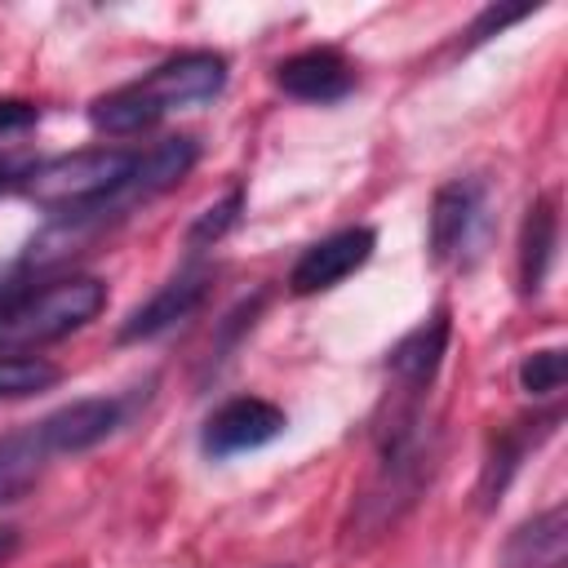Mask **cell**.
<instances>
[{
  "label": "cell",
  "mask_w": 568,
  "mask_h": 568,
  "mask_svg": "<svg viewBox=\"0 0 568 568\" xmlns=\"http://www.w3.org/2000/svg\"><path fill=\"white\" fill-rule=\"evenodd\" d=\"M222 84H226V58L209 53V49H191V53H178V58L160 62L142 80L98 98L89 120H93L98 133H115V138L142 133L169 111H182V106L217 98Z\"/></svg>",
  "instance_id": "1"
},
{
  "label": "cell",
  "mask_w": 568,
  "mask_h": 568,
  "mask_svg": "<svg viewBox=\"0 0 568 568\" xmlns=\"http://www.w3.org/2000/svg\"><path fill=\"white\" fill-rule=\"evenodd\" d=\"M133 164H138V151L93 146V151H75V155H58L49 164H36L22 178V191L40 209H53V213L106 217V204L115 195H124Z\"/></svg>",
  "instance_id": "2"
},
{
  "label": "cell",
  "mask_w": 568,
  "mask_h": 568,
  "mask_svg": "<svg viewBox=\"0 0 568 568\" xmlns=\"http://www.w3.org/2000/svg\"><path fill=\"white\" fill-rule=\"evenodd\" d=\"M106 306V284L98 275H62L53 284L13 293L0 302V351H22V346H44L58 342Z\"/></svg>",
  "instance_id": "3"
},
{
  "label": "cell",
  "mask_w": 568,
  "mask_h": 568,
  "mask_svg": "<svg viewBox=\"0 0 568 568\" xmlns=\"http://www.w3.org/2000/svg\"><path fill=\"white\" fill-rule=\"evenodd\" d=\"M493 235V204L479 178H453L435 191L430 204V257L439 266L470 271Z\"/></svg>",
  "instance_id": "4"
},
{
  "label": "cell",
  "mask_w": 568,
  "mask_h": 568,
  "mask_svg": "<svg viewBox=\"0 0 568 568\" xmlns=\"http://www.w3.org/2000/svg\"><path fill=\"white\" fill-rule=\"evenodd\" d=\"M288 426L284 408L262 399V395H235L226 399L209 422H204V435H200V448L209 457H235V453H253L271 439H280Z\"/></svg>",
  "instance_id": "5"
},
{
  "label": "cell",
  "mask_w": 568,
  "mask_h": 568,
  "mask_svg": "<svg viewBox=\"0 0 568 568\" xmlns=\"http://www.w3.org/2000/svg\"><path fill=\"white\" fill-rule=\"evenodd\" d=\"M377 248V231L373 226H346V231H333L324 240H315L288 271V288L297 297H311V293H324L333 284H342L346 275H355Z\"/></svg>",
  "instance_id": "6"
},
{
  "label": "cell",
  "mask_w": 568,
  "mask_h": 568,
  "mask_svg": "<svg viewBox=\"0 0 568 568\" xmlns=\"http://www.w3.org/2000/svg\"><path fill=\"white\" fill-rule=\"evenodd\" d=\"M124 422V399L115 395H89V399H71L62 408H53L49 417L36 422L44 448L58 453H84L93 444H102L115 426Z\"/></svg>",
  "instance_id": "7"
},
{
  "label": "cell",
  "mask_w": 568,
  "mask_h": 568,
  "mask_svg": "<svg viewBox=\"0 0 568 568\" xmlns=\"http://www.w3.org/2000/svg\"><path fill=\"white\" fill-rule=\"evenodd\" d=\"M275 84L297 98V102H342L351 89H355V67L346 62L342 49L333 44H315V49H302L293 58H284L275 67Z\"/></svg>",
  "instance_id": "8"
},
{
  "label": "cell",
  "mask_w": 568,
  "mask_h": 568,
  "mask_svg": "<svg viewBox=\"0 0 568 568\" xmlns=\"http://www.w3.org/2000/svg\"><path fill=\"white\" fill-rule=\"evenodd\" d=\"M448 333H453V324H448V311L439 306L430 320H422L413 333H404V337L395 342L386 368H390V377H395V386H399L404 399H422V395H426V386L435 382V373H439V364H444Z\"/></svg>",
  "instance_id": "9"
},
{
  "label": "cell",
  "mask_w": 568,
  "mask_h": 568,
  "mask_svg": "<svg viewBox=\"0 0 568 568\" xmlns=\"http://www.w3.org/2000/svg\"><path fill=\"white\" fill-rule=\"evenodd\" d=\"M209 266H186V271H178L151 302H142L129 320H124V328H120V342H146V337H155V333H164V328H173L178 320H186L200 302H204V293H209Z\"/></svg>",
  "instance_id": "10"
},
{
  "label": "cell",
  "mask_w": 568,
  "mask_h": 568,
  "mask_svg": "<svg viewBox=\"0 0 568 568\" xmlns=\"http://www.w3.org/2000/svg\"><path fill=\"white\" fill-rule=\"evenodd\" d=\"M564 559H568V510L564 506H550L524 519L501 546V568H564Z\"/></svg>",
  "instance_id": "11"
},
{
  "label": "cell",
  "mask_w": 568,
  "mask_h": 568,
  "mask_svg": "<svg viewBox=\"0 0 568 568\" xmlns=\"http://www.w3.org/2000/svg\"><path fill=\"white\" fill-rule=\"evenodd\" d=\"M555 422H559V408L537 417V422H515V426L497 430V439L488 448V462H484V475H479V501L484 506H493L506 493V484L515 479V470L528 457V448H537V439H546L555 430Z\"/></svg>",
  "instance_id": "12"
},
{
  "label": "cell",
  "mask_w": 568,
  "mask_h": 568,
  "mask_svg": "<svg viewBox=\"0 0 568 568\" xmlns=\"http://www.w3.org/2000/svg\"><path fill=\"white\" fill-rule=\"evenodd\" d=\"M195 160H200V142H195V138H186V133H182V138H164L160 146H151L146 155H138L124 195H129V200H151V195L178 186V182L195 169Z\"/></svg>",
  "instance_id": "13"
},
{
  "label": "cell",
  "mask_w": 568,
  "mask_h": 568,
  "mask_svg": "<svg viewBox=\"0 0 568 568\" xmlns=\"http://www.w3.org/2000/svg\"><path fill=\"white\" fill-rule=\"evenodd\" d=\"M555 248H559V213H555V200L541 195L528 204V217L519 231V288L524 293H537L546 284Z\"/></svg>",
  "instance_id": "14"
},
{
  "label": "cell",
  "mask_w": 568,
  "mask_h": 568,
  "mask_svg": "<svg viewBox=\"0 0 568 568\" xmlns=\"http://www.w3.org/2000/svg\"><path fill=\"white\" fill-rule=\"evenodd\" d=\"M49 448L40 439L36 426H22V430H9L0 435V501H18L36 479L40 470L49 466Z\"/></svg>",
  "instance_id": "15"
},
{
  "label": "cell",
  "mask_w": 568,
  "mask_h": 568,
  "mask_svg": "<svg viewBox=\"0 0 568 568\" xmlns=\"http://www.w3.org/2000/svg\"><path fill=\"white\" fill-rule=\"evenodd\" d=\"M58 382H62V368L44 355H22V351L0 355V399H27L40 390H53Z\"/></svg>",
  "instance_id": "16"
},
{
  "label": "cell",
  "mask_w": 568,
  "mask_h": 568,
  "mask_svg": "<svg viewBox=\"0 0 568 568\" xmlns=\"http://www.w3.org/2000/svg\"><path fill=\"white\" fill-rule=\"evenodd\" d=\"M564 351L559 346H546V351H532L524 364H519V386L528 390V395H555L559 386H564Z\"/></svg>",
  "instance_id": "17"
},
{
  "label": "cell",
  "mask_w": 568,
  "mask_h": 568,
  "mask_svg": "<svg viewBox=\"0 0 568 568\" xmlns=\"http://www.w3.org/2000/svg\"><path fill=\"white\" fill-rule=\"evenodd\" d=\"M240 209H244V191L235 186L226 200L209 204V209L195 217V226H191V235H186V240H191L195 248H204V244H217V240H222V235H226V231L240 222Z\"/></svg>",
  "instance_id": "18"
},
{
  "label": "cell",
  "mask_w": 568,
  "mask_h": 568,
  "mask_svg": "<svg viewBox=\"0 0 568 568\" xmlns=\"http://www.w3.org/2000/svg\"><path fill=\"white\" fill-rule=\"evenodd\" d=\"M36 120H40V106H31V102H22V98H0V138L22 133V129H31Z\"/></svg>",
  "instance_id": "19"
},
{
  "label": "cell",
  "mask_w": 568,
  "mask_h": 568,
  "mask_svg": "<svg viewBox=\"0 0 568 568\" xmlns=\"http://www.w3.org/2000/svg\"><path fill=\"white\" fill-rule=\"evenodd\" d=\"M18 550V528H9V524H0V564L9 559Z\"/></svg>",
  "instance_id": "20"
}]
</instances>
